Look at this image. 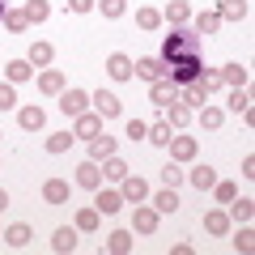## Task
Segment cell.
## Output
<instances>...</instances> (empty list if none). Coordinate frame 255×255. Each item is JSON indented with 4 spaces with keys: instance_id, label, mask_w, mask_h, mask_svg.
<instances>
[{
    "instance_id": "1",
    "label": "cell",
    "mask_w": 255,
    "mask_h": 255,
    "mask_svg": "<svg viewBox=\"0 0 255 255\" xmlns=\"http://www.w3.org/2000/svg\"><path fill=\"white\" fill-rule=\"evenodd\" d=\"M132 73H136L140 81L153 85V81H162V77L170 73V64H166L162 55H140V60H132Z\"/></svg>"
},
{
    "instance_id": "2",
    "label": "cell",
    "mask_w": 255,
    "mask_h": 255,
    "mask_svg": "<svg viewBox=\"0 0 255 255\" xmlns=\"http://www.w3.org/2000/svg\"><path fill=\"white\" fill-rule=\"evenodd\" d=\"M157 226H162V213H157L153 204L140 200L136 213H132V230H136V234H157Z\"/></svg>"
},
{
    "instance_id": "3",
    "label": "cell",
    "mask_w": 255,
    "mask_h": 255,
    "mask_svg": "<svg viewBox=\"0 0 255 255\" xmlns=\"http://www.w3.org/2000/svg\"><path fill=\"white\" fill-rule=\"evenodd\" d=\"M73 136H81V140L102 136V115H98V111H81V115H73Z\"/></svg>"
},
{
    "instance_id": "4",
    "label": "cell",
    "mask_w": 255,
    "mask_h": 255,
    "mask_svg": "<svg viewBox=\"0 0 255 255\" xmlns=\"http://www.w3.org/2000/svg\"><path fill=\"white\" fill-rule=\"evenodd\" d=\"M119 196H124V204H140V200H149V183L140 174H124L119 179Z\"/></svg>"
},
{
    "instance_id": "5",
    "label": "cell",
    "mask_w": 255,
    "mask_h": 255,
    "mask_svg": "<svg viewBox=\"0 0 255 255\" xmlns=\"http://www.w3.org/2000/svg\"><path fill=\"white\" fill-rule=\"evenodd\" d=\"M90 107L98 111L102 119H119V115H124V102H119L111 90H98V94H90Z\"/></svg>"
},
{
    "instance_id": "6",
    "label": "cell",
    "mask_w": 255,
    "mask_h": 255,
    "mask_svg": "<svg viewBox=\"0 0 255 255\" xmlns=\"http://www.w3.org/2000/svg\"><path fill=\"white\" fill-rule=\"evenodd\" d=\"M170 162H196V153H200V145H196V136H170Z\"/></svg>"
},
{
    "instance_id": "7",
    "label": "cell",
    "mask_w": 255,
    "mask_h": 255,
    "mask_svg": "<svg viewBox=\"0 0 255 255\" xmlns=\"http://www.w3.org/2000/svg\"><path fill=\"white\" fill-rule=\"evenodd\" d=\"M217 73H221V85H226V90H243V85L251 81V68H243V64H238V60L221 64Z\"/></svg>"
},
{
    "instance_id": "8",
    "label": "cell",
    "mask_w": 255,
    "mask_h": 255,
    "mask_svg": "<svg viewBox=\"0 0 255 255\" xmlns=\"http://www.w3.org/2000/svg\"><path fill=\"white\" fill-rule=\"evenodd\" d=\"M107 77L111 81H132V55H124V51H111L107 55Z\"/></svg>"
},
{
    "instance_id": "9",
    "label": "cell",
    "mask_w": 255,
    "mask_h": 255,
    "mask_svg": "<svg viewBox=\"0 0 255 255\" xmlns=\"http://www.w3.org/2000/svg\"><path fill=\"white\" fill-rule=\"evenodd\" d=\"M94 209H98L102 217H115V213L124 209V196H119V187H98V196H94Z\"/></svg>"
},
{
    "instance_id": "10",
    "label": "cell",
    "mask_w": 255,
    "mask_h": 255,
    "mask_svg": "<svg viewBox=\"0 0 255 255\" xmlns=\"http://www.w3.org/2000/svg\"><path fill=\"white\" fill-rule=\"evenodd\" d=\"M149 102H153V107H170V102H179V85H174L170 77L153 81V85H149Z\"/></svg>"
},
{
    "instance_id": "11",
    "label": "cell",
    "mask_w": 255,
    "mask_h": 255,
    "mask_svg": "<svg viewBox=\"0 0 255 255\" xmlns=\"http://www.w3.org/2000/svg\"><path fill=\"white\" fill-rule=\"evenodd\" d=\"M183 51H196V43H191V38L183 34V30H174V34H166V47H162V60H166V64H174V60H179Z\"/></svg>"
},
{
    "instance_id": "12",
    "label": "cell",
    "mask_w": 255,
    "mask_h": 255,
    "mask_svg": "<svg viewBox=\"0 0 255 255\" xmlns=\"http://www.w3.org/2000/svg\"><path fill=\"white\" fill-rule=\"evenodd\" d=\"M230 230H234V221H230V213H226V209H209V213H204V234L226 238Z\"/></svg>"
},
{
    "instance_id": "13",
    "label": "cell",
    "mask_w": 255,
    "mask_h": 255,
    "mask_svg": "<svg viewBox=\"0 0 255 255\" xmlns=\"http://www.w3.org/2000/svg\"><path fill=\"white\" fill-rule=\"evenodd\" d=\"M170 68H174V85H187V81H196V73H200L204 64L196 60V51H183V60L170 64Z\"/></svg>"
},
{
    "instance_id": "14",
    "label": "cell",
    "mask_w": 255,
    "mask_h": 255,
    "mask_svg": "<svg viewBox=\"0 0 255 255\" xmlns=\"http://www.w3.org/2000/svg\"><path fill=\"white\" fill-rule=\"evenodd\" d=\"M17 124H21V132H43L47 111L38 107V102H30V107H21V111H17Z\"/></svg>"
},
{
    "instance_id": "15",
    "label": "cell",
    "mask_w": 255,
    "mask_h": 255,
    "mask_svg": "<svg viewBox=\"0 0 255 255\" xmlns=\"http://www.w3.org/2000/svg\"><path fill=\"white\" fill-rule=\"evenodd\" d=\"M60 111H64V115H81V111H90V94H85V90H64L60 94Z\"/></svg>"
},
{
    "instance_id": "16",
    "label": "cell",
    "mask_w": 255,
    "mask_h": 255,
    "mask_svg": "<svg viewBox=\"0 0 255 255\" xmlns=\"http://www.w3.org/2000/svg\"><path fill=\"white\" fill-rule=\"evenodd\" d=\"M162 21H170L174 30H183L191 21V0H170L166 4V13H162Z\"/></svg>"
},
{
    "instance_id": "17",
    "label": "cell",
    "mask_w": 255,
    "mask_h": 255,
    "mask_svg": "<svg viewBox=\"0 0 255 255\" xmlns=\"http://www.w3.org/2000/svg\"><path fill=\"white\" fill-rule=\"evenodd\" d=\"M77 187L98 191V187H102V166H98V162H81V166H77Z\"/></svg>"
},
{
    "instance_id": "18",
    "label": "cell",
    "mask_w": 255,
    "mask_h": 255,
    "mask_svg": "<svg viewBox=\"0 0 255 255\" xmlns=\"http://www.w3.org/2000/svg\"><path fill=\"white\" fill-rule=\"evenodd\" d=\"M68 196H73L68 179H47V183H43V200H47V204H68Z\"/></svg>"
},
{
    "instance_id": "19",
    "label": "cell",
    "mask_w": 255,
    "mask_h": 255,
    "mask_svg": "<svg viewBox=\"0 0 255 255\" xmlns=\"http://www.w3.org/2000/svg\"><path fill=\"white\" fill-rule=\"evenodd\" d=\"M77 234H98V226H102V213L94 209V204H85V209H77Z\"/></svg>"
},
{
    "instance_id": "20",
    "label": "cell",
    "mask_w": 255,
    "mask_h": 255,
    "mask_svg": "<svg viewBox=\"0 0 255 255\" xmlns=\"http://www.w3.org/2000/svg\"><path fill=\"white\" fill-rule=\"evenodd\" d=\"M30 238H34V230H30L26 221H13V226L4 230V243H9L13 251H26V247H30Z\"/></svg>"
},
{
    "instance_id": "21",
    "label": "cell",
    "mask_w": 255,
    "mask_h": 255,
    "mask_svg": "<svg viewBox=\"0 0 255 255\" xmlns=\"http://www.w3.org/2000/svg\"><path fill=\"white\" fill-rule=\"evenodd\" d=\"M179 102H187L191 111H200L204 102H209V90H204L200 81H187V85H179Z\"/></svg>"
},
{
    "instance_id": "22",
    "label": "cell",
    "mask_w": 255,
    "mask_h": 255,
    "mask_svg": "<svg viewBox=\"0 0 255 255\" xmlns=\"http://www.w3.org/2000/svg\"><path fill=\"white\" fill-rule=\"evenodd\" d=\"M51 251H60V255H73L77 251V226H60L51 234Z\"/></svg>"
},
{
    "instance_id": "23",
    "label": "cell",
    "mask_w": 255,
    "mask_h": 255,
    "mask_svg": "<svg viewBox=\"0 0 255 255\" xmlns=\"http://www.w3.org/2000/svg\"><path fill=\"white\" fill-rule=\"evenodd\" d=\"M0 73H4V81L21 85V81H30V77H34V64H30V60H9Z\"/></svg>"
},
{
    "instance_id": "24",
    "label": "cell",
    "mask_w": 255,
    "mask_h": 255,
    "mask_svg": "<svg viewBox=\"0 0 255 255\" xmlns=\"http://www.w3.org/2000/svg\"><path fill=\"white\" fill-rule=\"evenodd\" d=\"M183 179H187L196 191H209L213 183H217V170H213V166H191V170L183 174Z\"/></svg>"
},
{
    "instance_id": "25",
    "label": "cell",
    "mask_w": 255,
    "mask_h": 255,
    "mask_svg": "<svg viewBox=\"0 0 255 255\" xmlns=\"http://www.w3.org/2000/svg\"><path fill=\"white\" fill-rule=\"evenodd\" d=\"M38 90H43V94H64L68 81H64L60 68H43V73H38Z\"/></svg>"
},
{
    "instance_id": "26",
    "label": "cell",
    "mask_w": 255,
    "mask_h": 255,
    "mask_svg": "<svg viewBox=\"0 0 255 255\" xmlns=\"http://www.w3.org/2000/svg\"><path fill=\"white\" fill-rule=\"evenodd\" d=\"M191 26H196V34H217L221 17H217V9H204V13H191Z\"/></svg>"
},
{
    "instance_id": "27",
    "label": "cell",
    "mask_w": 255,
    "mask_h": 255,
    "mask_svg": "<svg viewBox=\"0 0 255 255\" xmlns=\"http://www.w3.org/2000/svg\"><path fill=\"white\" fill-rule=\"evenodd\" d=\"M170 136H174V128L166 124V119H153V124H149V132H145V140H149V145H157V149L170 145Z\"/></svg>"
},
{
    "instance_id": "28",
    "label": "cell",
    "mask_w": 255,
    "mask_h": 255,
    "mask_svg": "<svg viewBox=\"0 0 255 255\" xmlns=\"http://www.w3.org/2000/svg\"><path fill=\"white\" fill-rule=\"evenodd\" d=\"M85 145H90V162H107V157L115 153V136H107V132L94 136V140H85Z\"/></svg>"
},
{
    "instance_id": "29",
    "label": "cell",
    "mask_w": 255,
    "mask_h": 255,
    "mask_svg": "<svg viewBox=\"0 0 255 255\" xmlns=\"http://www.w3.org/2000/svg\"><path fill=\"white\" fill-rule=\"evenodd\" d=\"M98 166H102V179H111V183H119L124 174H132V166H128V162H124L119 153H111L107 162H98Z\"/></svg>"
},
{
    "instance_id": "30",
    "label": "cell",
    "mask_w": 255,
    "mask_h": 255,
    "mask_svg": "<svg viewBox=\"0 0 255 255\" xmlns=\"http://www.w3.org/2000/svg\"><path fill=\"white\" fill-rule=\"evenodd\" d=\"M132 247H136V243H132L128 230H111V234H107V251L111 255H132Z\"/></svg>"
},
{
    "instance_id": "31",
    "label": "cell",
    "mask_w": 255,
    "mask_h": 255,
    "mask_svg": "<svg viewBox=\"0 0 255 255\" xmlns=\"http://www.w3.org/2000/svg\"><path fill=\"white\" fill-rule=\"evenodd\" d=\"M21 13H26L30 26H43V21L51 17V0H26V9H21Z\"/></svg>"
},
{
    "instance_id": "32",
    "label": "cell",
    "mask_w": 255,
    "mask_h": 255,
    "mask_svg": "<svg viewBox=\"0 0 255 255\" xmlns=\"http://www.w3.org/2000/svg\"><path fill=\"white\" fill-rule=\"evenodd\" d=\"M247 13H251V9H247V0H221V4H217V17L221 21H243Z\"/></svg>"
},
{
    "instance_id": "33",
    "label": "cell",
    "mask_w": 255,
    "mask_h": 255,
    "mask_svg": "<svg viewBox=\"0 0 255 255\" xmlns=\"http://www.w3.org/2000/svg\"><path fill=\"white\" fill-rule=\"evenodd\" d=\"M166 111V124H170V128H187L191 124V107H187V102H170V107H162Z\"/></svg>"
},
{
    "instance_id": "34",
    "label": "cell",
    "mask_w": 255,
    "mask_h": 255,
    "mask_svg": "<svg viewBox=\"0 0 255 255\" xmlns=\"http://www.w3.org/2000/svg\"><path fill=\"white\" fill-rule=\"evenodd\" d=\"M226 213H230V221H238V226H243V221H251V213H255V200H247V196H234Z\"/></svg>"
},
{
    "instance_id": "35",
    "label": "cell",
    "mask_w": 255,
    "mask_h": 255,
    "mask_svg": "<svg viewBox=\"0 0 255 255\" xmlns=\"http://www.w3.org/2000/svg\"><path fill=\"white\" fill-rule=\"evenodd\" d=\"M221 124H226V111H221V107H209V102H204V107H200V128H204V132H217Z\"/></svg>"
},
{
    "instance_id": "36",
    "label": "cell",
    "mask_w": 255,
    "mask_h": 255,
    "mask_svg": "<svg viewBox=\"0 0 255 255\" xmlns=\"http://www.w3.org/2000/svg\"><path fill=\"white\" fill-rule=\"evenodd\" d=\"M94 9H98L107 21H119L128 13V0H94Z\"/></svg>"
},
{
    "instance_id": "37",
    "label": "cell",
    "mask_w": 255,
    "mask_h": 255,
    "mask_svg": "<svg viewBox=\"0 0 255 255\" xmlns=\"http://www.w3.org/2000/svg\"><path fill=\"white\" fill-rule=\"evenodd\" d=\"M26 60L34 64V68H47V64L55 60V47H51V43H34V47H30V55H26Z\"/></svg>"
},
{
    "instance_id": "38",
    "label": "cell",
    "mask_w": 255,
    "mask_h": 255,
    "mask_svg": "<svg viewBox=\"0 0 255 255\" xmlns=\"http://www.w3.org/2000/svg\"><path fill=\"white\" fill-rule=\"evenodd\" d=\"M73 132H51V136H47V153H55V157H60V153H68V149H73Z\"/></svg>"
},
{
    "instance_id": "39",
    "label": "cell",
    "mask_w": 255,
    "mask_h": 255,
    "mask_svg": "<svg viewBox=\"0 0 255 255\" xmlns=\"http://www.w3.org/2000/svg\"><path fill=\"white\" fill-rule=\"evenodd\" d=\"M153 209H157V213H174V209H179V196H174V187L153 191Z\"/></svg>"
},
{
    "instance_id": "40",
    "label": "cell",
    "mask_w": 255,
    "mask_h": 255,
    "mask_svg": "<svg viewBox=\"0 0 255 255\" xmlns=\"http://www.w3.org/2000/svg\"><path fill=\"white\" fill-rule=\"evenodd\" d=\"M251 247H255V230H251V221H243V226H238V234H234V251L247 255Z\"/></svg>"
},
{
    "instance_id": "41",
    "label": "cell",
    "mask_w": 255,
    "mask_h": 255,
    "mask_svg": "<svg viewBox=\"0 0 255 255\" xmlns=\"http://www.w3.org/2000/svg\"><path fill=\"white\" fill-rule=\"evenodd\" d=\"M226 107L234 111V115H243V111H251V90H247V85H243V90H230V102H226Z\"/></svg>"
},
{
    "instance_id": "42",
    "label": "cell",
    "mask_w": 255,
    "mask_h": 255,
    "mask_svg": "<svg viewBox=\"0 0 255 255\" xmlns=\"http://www.w3.org/2000/svg\"><path fill=\"white\" fill-rule=\"evenodd\" d=\"M136 26L140 30H157V26H162V9H149V4L136 9Z\"/></svg>"
},
{
    "instance_id": "43",
    "label": "cell",
    "mask_w": 255,
    "mask_h": 255,
    "mask_svg": "<svg viewBox=\"0 0 255 255\" xmlns=\"http://www.w3.org/2000/svg\"><path fill=\"white\" fill-rule=\"evenodd\" d=\"M213 196H217V204H230V200H234V196H238V187H234V183H230V179H217V183H213Z\"/></svg>"
},
{
    "instance_id": "44",
    "label": "cell",
    "mask_w": 255,
    "mask_h": 255,
    "mask_svg": "<svg viewBox=\"0 0 255 255\" xmlns=\"http://www.w3.org/2000/svg\"><path fill=\"white\" fill-rule=\"evenodd\" d=\"M4 30H13V34H21V30H30L26 13H21V9H4Z\"/></svg>"
},
{
    "instance_id": "45",
    "label": "cell",
    "mask_w": 255,
    "mask_h": 255,
    "mask_svg": "<svg viewBox=\"0 0 255 255\" xmlns=\"http://www.w3.org/2000/svg\"><path fill=\"white\" fill-rule=\"evenodd\" d=\"M183 174H187V170H183L179 162H166V166H162V187H179Z\"/></svg>"
},
{
    "instance_id": "46",
    "label": "cell",
    "mask_w": 255,
    "mask_h": 255,
    "mask_svg": "<svg viewBox=\"0 0 255 255\" xmlns=\"http://www.w3.org/2000/svg\"><path fill=\"white\" fill-rule=\"evenodd\" d=\"M196 81H200L209 94H217V90H221V73H217V68H200V73H196Z\"/></svg>"
},
{
    "instance_id": "47",
    "label": "cell",
    "mask_w": 255,
    "mask_h": 255,
    "mask_svg": "<svg viewBox=\"0 0 255 255\" xmlns=\"http://www.w3.org/2000/svg\"><path fill=\"white\" fill-rule=\"evenodd\" d=\"M13 107H17V85L0 81V111H13Z\"/></svg>"
},
{
    "instance_id": "48",
    "label": "cell",
    "mask_w": 255,
    "mask_h": 255,
    "mask_svg": "<svg viewBox=\"0 0 255 255\" xmlns=\"http://www.w3.org/2000/svg\"><path fill=\"white\" fill-rule=\"evenodd\" d=\"M145 132H149L145 119H128V124H124V136L128 140H145Z\"/></svg>"
},
{
    "instance_id": "49",
    "label": "cell",
    "mask_w": 255,
    "mask_h": 255,
    "mask_svg": "<svg viewBox=\"0 0 255 255\" xmlns=\"http://www.w3.org/2000/svg\"><path fill=\"white\" fill-rule=\"evenodd\" d=\"M238 174H243V179H255V153H247V157H243V166H238Z\"/></svg>"
},
{
    "instance_id": "50",
    "label": "cell",
    "mask_w": 255,
    "mask_h": 255,
    "mask_svg": "<svg viewBox=\"0 0 255 255\" xmlns=\"http://www.w3.org/2000/svg\"><path fill=\"white\" fill-rule=\"evenodd\" d=\"M68 9L73 13H94V0H68Z\"/></svg>"
},
{
    "instance_id": "51",
    "label": "cell",
    "mask_w": 255,
    "mask_h": 255,
    "mask_svg": "<svg viewBox=\"0 0 255 255\" xmlns=\"http://www.w3.org/2000/svg\"><path fill=\"white\" fill-rule=\"evenodd\" d=\"M4 209H9V191L0 187V213H4Z\"/></svg>"
},
{
    "instance_id": "52",
    "label": "cell",
    "mask_w": 255,
    "mask_h": 255,
    "mask_svg": "<svg viewBox=\"0 0 255 255\" xmlns=\"http://www.w3.org/2000/svg\"><path fill=\"white\" fill-rule=\"evenodd\" d=\"M0 136H4V132H0Z\"/></svg>"
},
{
    "instance_id": "53",
    "label": "cell",
    "mask_w": 255,
    "mask_h": 255,
    "mask_svg": "<svg viewBox=\"0 0 255 255\" xmlns=\"http://www.w3.org/2000/svg\"><path fill=\"white\" fill-rule=\"evenodd\" d=\"M0 238H4V234H0Z\"/></svg>"
}]
</instances>
